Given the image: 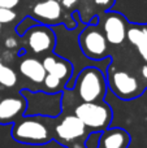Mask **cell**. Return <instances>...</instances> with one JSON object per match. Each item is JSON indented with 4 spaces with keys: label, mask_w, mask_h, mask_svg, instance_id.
Listing matches in <instances>:
<instances>
[{
    "label": "cell",
    "mask_w": 147,
    "mask_h": 148,
    "mask_svg": "<svg viewBox=\"0 0 147 148\" xmlns=\"http://www.w3.org/2000/svg\"><path fill=\"white\" fill-rule=\"evenodd\" d=\"M18 1H20V0H0V8L13 9V8L18 4Z\"/></svg>",
    "instance_id": "obj_20"
},
{
    "label": "cell",
    "mask_w": 147,
    "mask_h": 148,
    "mask_svg": "<svg viewBox=\"0 0 147 148\" xmlns=\"http://www.w3.org/2000/svg\"><path fill=\"white\" fill-rule=\"evenodd\" d=\"M34 14L41 20L56 21L61 16V5L57 0H46L41 1L34 7Z\"/></svg>",
    "instance_id": "obj_14"
},
{
    "label": "cell",
    "mask_w": 147,
    "mask_h": 148,
    "mask_svg": "<svg viewBox=\"0 0 147 148\" xmlns=\"http://www.w3.org/2000/svg\"><path fill=\"white\" fill-rule=\"evenodd\" d=\"M73 88L82 103L103 101L108 91L106 74L99 68H85L77 74Z\"/></svg>",
    "instance_id": "obj_2"
},
{
    "label": "cell",
    "mask_w": 147,
    "mask_h": 148,
    "mask_svg": "<svg viewBox=\"0 0 147 148\" xmlns=\"http://www.w3.org/2000/svg\"><path fill=\"white\" fill-rule=\"evenodd\" d=\"M107 39L103 33L96 29H89L80 36V44L82 52L93 60H102L107 53Z\"/></svg>",
    "instance_id": "obj_7"
},
{
    "label": "cell",
    "mask_w": 147,
    "mask_h": 148,
    "mask_svg": "<svg viewBox=\"0 0 147 148\" xmlns=\"http://www.w3.org/2000/svg\"><path fill=\"white\" fill-rule=\"evenodd\" d=\"M130 140V134L125 129L111 126L102 131L99 148H128Z\"/></svg>",
    "instance_id": "obj_10"
},
{
    "label": "cell",
    "mask_w": 147,
    "mask_h": 148,
    "mask_svg": "<svg viewBox=\"0 0 147 148\" xmlns=\"http://www.w3.org/2000/svg\"><path fill=\"white\" fill-rule=\"evenodd\" d=\"M104 34L108 43L121 44L126 36V27L124 20L117 14L108 16L104 21Z\"/></svg>",
    "instance_id": "obj_12"
},
{
    "label": "cell",
    "mask_w": 147,
    "mask_h": 148,
    "mask_svg": "<svg viewBox=\"0 0 147 148\" xmlns=\"http://www.w3.org/2000/svg\"><path fill=\"white\" fill-rule=\"evenodd\" d=\"M141 75L143 77V79H146V81H147V64L143 65L142 69H141Z\"/></svg>",
    "instance_id": "obj_23"
},
{
    "label": "cell",
    "mask_w": 147,
    "mask_h": 148,
    "mask_svg": "<svg viewBox=\"0 0 147 148\" xmlns=\"http://www.w3.org/2000/svg\"><path fill=\"white\" fill-rule=\"evenodd\" d=\"M18 77L13 69L9 66L4 65L0 61V86L7 87V88H12L17 84Z\"/></svg>",
    "instance_id": "obj_15"
},
{
    "label": "cell",
    "mask_w": 147,
    "mask_h": 148,
    "mask_svg": "<svg viewBox=\"0 0 147 148\" xmlns=\"http://www.w3.org/2000/svg\"><path fill=\"white\" fill-rule=\"evenodd\" d=\"M143 30H145V34H143L142 40L135 47L138 48V52H139V55L142 56V59L147 62V29H143Z\"/></svg>",
    "instance_id": "obj_19"
},
{
    "label": "cell",
    "mask_w": 147,
    "mask_h": 148,
    "mask_svg": "<svg viewBox=\"0 0 147 148\" xmlns=\"http://www.w3.org/2000/svg\"><path fill=\"white\" fill-rule=\"evenodd\" d=\"M87 129L82 123V121L74 114H68L64 118L59 121L56 126H55V134L54 139L60 142L61 144L68 146V148L72 147V143L76 142L80 148H85L83 144H78V140L85 138Z\"/></svg>",
    "instance_id": "obj_5"
},
{
    "label": "cell",
    "mask_w": 147,
    "mask_h": 148,
    "mask_svg": "<svg viewBox=\"0 0 147 148\" xmlns=\"http://www.w3.org/2000/svg\"><path fill=\"white\" fill-rule=\"evenodd\" d=\"M26 100L25 116L56 118L63 112V92H46L21 90L20 92Z\"/></svg>",
    "instance_id": "obj_3"
},
{
    "label": "cell",
    "mask_w": 147,
    "mask_h": 148,
    "mask_svg": "<svg viewBox=\"0 0 147 148\" xmlns=\"http://www.w3.org/2000/svg\"><path fill=\"white\" fill-rule=\"evenodd\" d=\"M44 91L46 92H51V94H55V92H63L61 90L64 88V86H67L64 81H61L60 78L52 75V74H46L44 77Z\"/></svg>",
    "instance_id": "obj_16"
},
{
    "label": "cell",
    "mask_w": 147,
    "mask_h": 148,
    "mask_svg": "<svg viewBox=\"0 0 147 148\" xmlns=\"http://www.w3.org/2000/svg\"><path fill=\"white\" fill-rule=\"evenodd\" d=\"M74 116H77L82 121L85 127L90 131H103L111 127L113 120V110L106 100L81 103L74 108Z\"/></svg>",
    "instance_id": "obj_4"
},
{
    "label": "cell",
    "mask_w": 147,
    "mask_h": 148,
    "mask_svg": "<svg viewBox=\"0 0 147 148\" xmlns=\"http://www.w3.org/2000/svg\"><path fill=\"white\" fill-rule=\"evenodd\" d=\"M0 31H1V23H0Z\"/></svg>",
    "instance_id": "obj_25"
},
{
    "label": "cell",
    "mask_w": 147,
    "mask_h": 148,
    "mask_svg": "<svg viewBox=\"0 0 147 148\" xmlns=\"http://www.w3.org/2000/svg\"><path fill=\"white\" fill-rule=\"evenodd\" d=\"M112 0H95V3L98 5H108Z\"/></svg>",
    "instance_id": "obj_24"
},
{
    "label": "cell",
    "mask_w": 147,
    "mask_h": 148,
    "mask_svg": "<svg viewBox=\"0 0 147 148\" xmlns=\"http://www.w3.org/2000/svg\"><path fill=\"white\" fill-rule=\"evenodd\" d=\"M42 64H43V68L47 74H52V75L57 77L61 81H64L65 83H68L73 75L72 64L64 59H59L55 55L46 56L42 61Z\"/></svg>",
    "instance_id": "obj_11"
},
{
    "label": "cell",
    "mask_w": 147,
    "mask_h": 148,
    "mask_svg": "<svg viewBox=\"0 0 147 148\" xmlns=\"http://www.w3.org/2000/svg\"><path fill=\"white\" fill-rule=\"evenodd\" d=\"M5 46H7V48H14L17 46V40L14 38H8L5 40Z\"/></svg>",
    "instance_id": "obj_21"
},
{
    "label": "cell",
    "mask_w": 147,
    "mask_h": 148,
    "mask_svg": "<svg viewBox=\"0 0 147 148\" xmlns=\"http://www.w3.org/2000/svg\"><path fill=\"white\" fill-rule=\"evenodd\" d=\"M63 4H64V7L67 8H70L72 5H74L76 3H77V0H61Z\"/></svg>",
    "instance_id": "obj_22"
},
{
    "label": "cell",
    "mask_w": 147,
    "mask_h": 148,
    "mask_svg": "<svg viewBox=\"0 0 147 148\" xmlns=\"http://www.w3.org/2000/svg\"><path fill=\"white\" fill-rule=\"evenodd\" d=\"M16 12L8 8H0V23H8L12 22L16 18Z\"/></svg>",
    "instance_id": "obj_18"
},
{
    "label": "cell",
    "mask_w": 147,
    "mask_h": 148,
    "mask_svg": "<svg viewBox=\"0 0 147 148\" xmlns=\"http://www.w3.org/2000/svg\"><path fill=\"white\" fill-rule=\"evenodd\" d=\"M107 87L117 99L125 101L134 99L141 94L138 79L122 70H116L109 75Z\"/></svg>",
    "instance_id": "obj_6"
},
{
    "label": "cell",
    "mask_w": 147,
    "mask_h": 148,
    "mask_svg": "<svg viewBox=\"0 0 147 148\" xmlns=\"http://www.w3.org/2000/svg\"><path fill=\"white\" fill-rule=\"evenodd\" d=\"M27 44L34 53H44L54 48L55 35L43 26L30 27L27 31Z\"/></svg>",
    "instance_id": "obj_9"
},
{
    "label": "cell",
    "mask_w": 147,
    "mask_h": 148,
    "mask_svg": "<svg viewBox=\"0 0 147 148\" xmlns=\"http://www.w3.org/2000/svg\"><path fill=\"white\" fill-rule=\"evenodd\" d=\"M18 70L25 78L31 81L33 83H43L44 77H46V70L43 68L42 61L34 57H26L18 65Z\"/></svg>",
    "instance_id": "obj_13"
},
{
    "label": "cell",
    "mask_w": 147,
    "mask_h": 148,
    "mask_svg": "<svg viewBox=\"0 0 147 148\" xmlns=\"http://www.w3.org/2000/svg\"><path fill=\"white\" fill-rule=\"evenodd\" d=\"M102 131H90L83 139V147L85 148H99L100 144Z\"/></svg>",
    "instance_id": "obj_17"
},
{
    "label": "cell",
    "mask_w": 147,
    "mask_h": 148,
    "mask_svg": "<svg viewBox=\"0 0 147 148\" xmlns=\"http://www.w3.org/2000/svg\"><path fill=\"white\" fill-rule=\"evenodd\" d=\"M26 100L22 95L0 99V125L9 126L25 116Z\"/></svg>",
    "instance_id": "obj_8"
},
{
    "label": "cell",
    "mask_w": 147,
    "mask_h": 148,
    "mask_svg": "<svg viewBox=\"0 0 147 148\" xmlns=\"http://www.w3.org/2000/svg\"><path fill=\"white\" fill-rule=\"evenodd\" d=\"M46 118L36 116H23L16 121L10 129V135L17 143L25 146H44L54 140V134Z\"/></svg>",
    "instance_id": "obj_1"
}]
</instances>
